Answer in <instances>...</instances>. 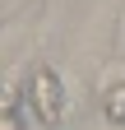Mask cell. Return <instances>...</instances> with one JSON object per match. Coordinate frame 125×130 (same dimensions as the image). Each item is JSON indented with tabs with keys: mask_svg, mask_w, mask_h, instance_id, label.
I'll return each instance as SVG.
<instances>
[{
	"mask_svg": "<svg viewBox=\"0 0 125 130\" xmlns=\"http://www.w3.org/2000/svg\"><path fill=\"white\" fill-rule=\"evenodd\" d=\"M97 107L107 125H125V60H107L97 74Z\"/></svg>",
	"mask_w": 125,
	"mask_h": 130,
	"instance_id": "cell-2",
	"label": "cell"
},
{
	"mask_svg": "<svg viewBox=\"0 0 125 130\" xmlns=\"http://www.w3.org/2000/svg\"><path fill=\"white\" fill-rule=\"evenodd\" d=\"M23 107H28V93L23 88H5V111H0V130H23Z\"/></svg>",
	"mask_w": 125,
	"mask_h": 130,
	"instance_id": "cell-3",
	"label": "cell"
},
{
	"mask_svg": "<svg viewBox=\"0 0 125 130\" xmlns=\"http://www.w3.org/2000/svg\"><path fill=\"white\" fill-rule=\"evenodd\" d=\"M28 116H33L42 130H60L70 121V93H65V79H60L51 65H33L28 70Z\"/></svg>",
	"mask_w": 125,
	"mask_h": 130,
	"instance_id": "cell-1",
	"label": "cell"
}]
</instances>
